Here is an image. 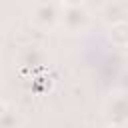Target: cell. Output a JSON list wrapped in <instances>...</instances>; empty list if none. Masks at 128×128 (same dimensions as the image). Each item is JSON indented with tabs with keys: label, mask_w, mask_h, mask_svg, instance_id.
<instances>
[{
	"label": "cell",
	"mask_w": 128,
	"mask_h": 128,
	"mask_svg": "<svg viewBox=\"0 0 128 128\" xmlns=\"http://www.w3.org/2000/svg\"><path fill=\"white\" fill-rule=\"evenodd\" d=\"M60 16H62V6L52 0H42L34 4V8L30 10V22L40 32H52L60 24Z\"/></svg>",
	"instance_id": "1"
},
{
	"label": "cell",
	"mask_w": 128,
	"mask_h": 128,
	"mask_svg": "<svg viewBox=\"0 0 128 128\" xmlns=\"http://www.w3.org/2000/svg\"><path fill=\"white\" fill-rule=\"evenodd\" d=\"M104 118L112 126H126L128 124V94L114 92L104 102Z\"/></svg>",
	"instance_id": "2"
},
{
	"label": "cell",
	"mask_w": 128,
	"mask_h": 128,
	"mask_svg": "<svg viewBox=\"0 0 128 128\" xmlns=\"http://www.w3.org/2000/svg\"><path fill=\"white\" fill-rule=\"evenodd\" d=\"M90 12L86 10V6H68L62 8V16H60V26L68 32V34H78L84 32L90 24Z\"/></svg>",
	"instance_id": "3"
},
{
	"label": "cell",
	"mask_w": 128,
	"mask_h": 128,
	"mask_svg": "<svg viewBox=\"0 0 128 128\" xmlns=\"http://www.w3.org/2000/svg\"><path fill=\"white\" fill-rule=\"evenodd\" d=\"M46 58H48V54L40 46H26L18 54V66L20 68H28V70H36V68L44 66Z\"/></svg>",
	"instance_id": "4"
},
{
	"label": "cell",
	"mask_w": 128,
	"mask_h": 128,
	"mask_svg": "<svg viewBox=\"0 0 128 128\" xmlns=\"http://www.w3.org/2000/svg\"><path fill=\"white\" fill-rule=\"evenodd\" d=\"M108 40L116 48H128V20L126 18L116 20V22H110Z\"/></svg>",
	"instance_id": "5"
},
{
	"label": "cell",
	"mask_w": 128,
	"mask_h": 128,
	"mask_svg": "<svg viewBox=\"0 0 128 128\" xmlns=\"http://www.w3.org/2000/svg\"><path fill=\"white\" fill-rule=\"evenodd\" d=\"M118 90L128 94V68H126V70H122V74L118 76Z\"/></svg>",
	"instance_id": "6"
},
{
	"label": "cell",
	"mask_w": 128,
	"mask_h": 128,
	"mask_svg": "<svg viewBox=\"0 0 128 128\" xmlns=\"http://www.w3.org/2000/svg\"><path fill=\"white\" fill-rule=\"evenodd\" d=\"M84 0H60V6L62 8H68V6H82Z\"/></svg>",
	"instance_id": "7"
},
{
	"label": "cell",
	"mask_w": 128,
	"mask_h": 128,
	"mask_svg": "<svg viewBox=\"0 0 128 128\" xmlns=\"http://www.w3.org/2000/svg\"><path fill=\"white\" fill-rule=\"evenodd\" d=\"M6 114H8V104H6L4 100H0V120H2Z\"/></svg>",
	"instance_id": "8"
}]
</instances>
